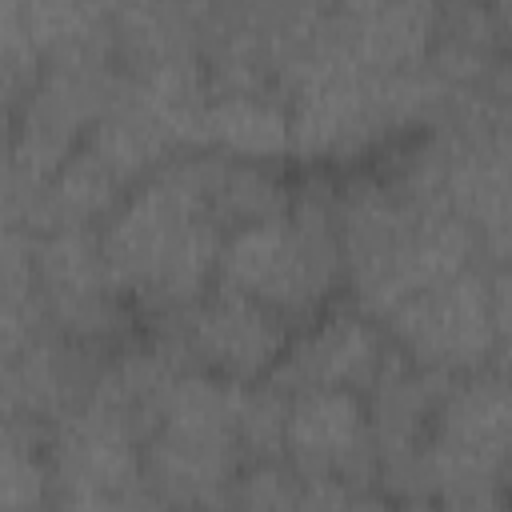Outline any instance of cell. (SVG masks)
I'll return each instance as SVG.
<instances>
[{
  "mask_svg": "<svg viewBox=\"0 0 512 512\" xmlns=\"http://www.w3.org/2000/svg\"><path fill=\"white\" fill-rule=\"evenodd\" d=\"M344 288L352 304L384 320L412 292L484 264L468 224L436 196L408 192L388 172L352 176L336 192Z\"/></svg>",
  "mask_w": 512,
  "mask_h": 512,
  "instance_id": "cell-1",
  "label": "cell"
},
{
  "mask_svg": "<svg viewBox=\"0 0 512 512\" xmlns=\"http://www.w3.org/2000/svg\"><path fill=\"white\" fill-rule=\"evenodd\" d=\"M456 92L460 88L432 60L376 72L316 44L284 92L292 112V160L320 168L356 164L396 136L436 124Z\"/></svg>",
  "mask_w": 512,
  "mask_h": 512,
  "instance_id": "cell-2",
  "label": "cell"
},
{
  "mask_svg": "<svg viewBox=\"0 0 512 512\" xmlns=\"http://www.w3.org/2000/svg\"><path fill=\"white\" fill-rule=\"evenodd\" d=\"M228 228L196 188L188 152L172 156L100 224V248L112 276L148 320L200 300L220 272Z\"/></svg>",
  "mask_w": 512,
  "mask_h": 512,
  "instance_id": "cell-3",
  "label": "cell"
},
{
  "mask_svg": "<svg viewBox=\"0 0 512 512\" xmlns=\"http://www.w3.org/2000/svg\"><path fill=\"white\" fill-rule=\"evenodd\" d=\"M216 280L268 304L292 328L316 320L344 288L336 192L300 188L284 212L228 228Z\"/></svg>",
  "mask_w": 512,
  "mask_h": 512,
  "instance_id": "cell-4",
  "label": "cell"
},
{
  "mask_svg": "<svg viewBox=\"0 0 512 512\" xmlns=\"http://www.w3.org/2000/svg\"><path fill=\"white\" fill-rule=\"evenodd\" d=\"M124 88V68L108 40L60 52L44 64L32 92L12 116L8 172H4V220H20L56 168L80 148L92 124L112 108Z\"/></svg>",
  "mask_w": 512,
  "mask_h": 512,
  "instance_id": "cell-5",
  "label": "cell"
},
{
  "mask_svg": "<svg viewBox=\"0 0 512 512\" xmlns=\"http://www.w3.org/2000/svg\"><path fill=\"white\" fill-rule=\"evenodd\" d=\"M240 384L204 368H180L156 428L144 440V480L156 504L220 508L232 504L240 452Z\"/></svg>",
  "mask_w": 512,
  "mask_h": 512,
  "instance_id": "cell-6",
  "label": "cell"
},
{
  "mask_svg": "<svg viewBox=\"0 0 512 512\" xmlns=\"http://www.w3.org/2000/svg\"><path fill=\"white\" fill-rule=\"evenodd\" d=\"M428 504L496 508L512 500V380L488 364L452 376L420 452Z\"/></svg>",
  "mask_w": 512,
  "mask_h": 512,
  "instance_id": "cell-7",
  "label": "cell"
},
{
  "mask_svg": "<svg viewBox=\"0 0 512 512\" xmlns=\"http://www.w3.org/2000/svg\"><path fill=\"white\" fill-rule=\"evenodd\" d=\"M292 332L296 328L280 312L220 280L188 308L152 320V340H160L184 368H204L236 384L268 380L288 352Z\"/></svg>",
  "mask_w": 512,
  "mask_h": 512,
  "instance_id": "cell-8",
  "label": "cell"
},
{
  "mask_svg": "<svg viewBox=\"0 0 512 512\" xmlns=\"http://www.w3.org/2000/svg\"><path fill=\"white\" fill-rule=\"evenodd\" d=\"M384 328L392 344L428 372L468 376L488 368L500 348L488 264H468L412 292L384 316Z\"/></svg>",
  "mask_w": 512,
  "mask_h": 512,
  "instance_id": "cell-9",
  "label": "cell"
},
{
  "mask_svg": "<svg viewBox=\"0 0 512 512\" xmlns=\"http://www.w3.org/2000/svg\"><path fill=\"white\" fill-rule=\"evenodd\" d=\"M52 508H140L156 504L144 480V436L84 400L48 428Z\"/></svg>",
  "mask_w": 512,
  "mask_h": 512,
  "instance_id": "cell-10",
  "label": "cell"
},
{
  "mask_svg": "<svg viewBox=\"0 0 512 512\" xmlns=\"http://www.w3.org/2000/svg\"><path fill=\"white\" fill-rule=\"evenodd\" d=\"M36 288L56 332L108 352L128 340L136 304L112 276L96 228L36 232Z\"/></svg>",
  "mask_w": 512,
  "mask_h": 512,
  "instance_id": "cell-11",
  "label": "cell"
},
{
  "mask_svg": "<svg viewBox=\"0 0 512 512\" xmlns=\"http://www.w3.org/2000/svg\"><path fill=\"white\" fill-rule=\"evenodd\" d=\"M284 460L300 480H344L380 488V448L368 396L356 388L288 392Z\"/></svg>",
  "mask_w": 512,
  "mask_h": 512,
  "instance_id": "cell-12",
  "label": "cell"
},
{
  "mask_svg": "<svg viewBox=\"0 0 512 512\" xmlns=\"http://www.w3.org/2000/svg\"><path fill=\"white\" fill-rule=\"evenodd\" d=\"M396 344L384 320L368 316L356 304H328L316 320L292 332L288 352L268 376L284 392L296 388H356L372 392V384L392 364Z\"/></svg>",
  "mask_w": 512,
  "mask_h": 512,
  "instance_id": "cell-13",
  "label": "cell"
},
{
  "mask_svg": "<svg viewBox=\"0 0 512 512\" xmlns=\"http://www.w3.org/2000/svg\"><path fill=\"white\" fill-rule=\"evenodd\" d=\"M440 0H332L316 44L376 72L416 68L432 56Z\"/></svg>",
  "mask_w": 512,
  "mask_h": 512,
  "instance_id": "cell-14",
  "label": "cell"
},
{
  "mask_svg": "<svg viewBox=\"0 0 512 512\" xmlns=\"http://www.w3.org/2000/svg\"><path fill=\"white\" fill-rule=\"evenodd\" d=\"M108 32L100 0H0V80L8 112L20 108L52 56L108 40Z\"/></svg>",
  "mask_w": 512,
  "mask_h": 512,
  "instance_id": "cell-15",
  "label": "cell"
},
{
  "mask_svg": "<svg viewBox=\"0 0 512 512\" xmlns=\"http://www.w3.org/2000/svg\"><path fill=\"white\" fill-rule=\"evenodd\" d=\"M104 356H108V348L72 340L64 332H56L52 324L40 328L20 348L0 352L4 416H28V420H40L52 428L64 412H72L76 404L88 400Z\"/></svg>",
  "mask_w": 512,
  "mask_h": 512,
  "instance_id": "cell-16",
  "label": "cell"
},
{
  "mask_svg": "<svg viewBox=\"0 0 512 512\" xmlns=\"http://www.w3.org/2000/svg\"><path fill=\"white\" fill-rule=\"evenodd\" d=\"M200 148H216L224 156L256 164L292 160L288 96L260 88H212L200 124Z\"/></svg>",
  "mask_w": 512,
  "mask_h": 512,
  "instance_id": "cell-17",
  "label": "cell"
},
{
  "mask_svg": "<svg viewBox=\"0 0 512 512\" xmlns=\"http://www.w3.org/2000/svg\"><path fill=\"white\" fill-rule=\"evenodd\" d=\"M0 508L4 512L52 508L48 424L28 420V416H4V432H0Z\"/></svg>",
  "mask_w": 512,
  "mask_h": 512,
  "instance_id": "cell-18",
  "label": "cell"
},
{
  "mask_svg": "<svg viewBox=\"0 0 512 512\" xmlns=\"http://www.w3.org/2000/svg\"><path fill=\"white\" fill-rule=\"evenodd\" d=\"M236 428H240V452H244V464L284 460V436H288V392H284L280 384H272V380L240 384Z\"/></svg>",
  "mask_w": 512,
  "mask_h": 512,
  "instance_id": "cell-19",
  "label": "cell"
},
{
  "mask_svg": "<svg viewBox=\"0 0 512 512\" xmlns=\"http://www.w3.org/2000/svg\"><path fill=\"white\" fill-rule=\"evenodd\" d=\"M488 284H492V308L500 324V340L512 336V252L488 264Z\"/></svg>",
  "mask_w": 512,
  "mask_h": 512,
  "instance_id": "cell-20",
  "label": "cell"
},
{
  "mask_svg": "<svg viewBox=\"0 0 512 512\" xmlns=\"http://www.w3.org/2000/svg\"><path fill=\"white\" fill-rule=\"evenodd\" d=\"M488 4H492L496 24L504 28V36H508V44H512V0H488Z\"/></svg>",
  "mask_w": 512,
  "mask_h": 512,
  "instance_id": "cell-21",
  "label": "cell"
},
{
  "mask_svg": "<svg viewBox=\"0 0 512 512\" xmlns=\"http://www.w3.org/2000/svg\"><path fill=\"white\" fill-rule=\"evenodd\" d=\"M492 364L512 380V336H504V340H500V348H496V360H492Z\"/></svg>",
  "mask_w": 512,
  "mask_h": 512,
  "instance_id": "cell-22",
  "label": "cell"
},
{
  "mask_svg": "<svg viewBox=\"0 0 512 512\" xmlns=\"http://www.w3.org/2000/svg\"><path fill=\"white\" fill-rule=\"evenodd\" d=\"M104 4V12L108 16H116V12H128V8H144V4H156V0H100Z\"/></svg>",
  "mask_w": 512,
  "mask_h": 512,
  "instance_id": "cell-23",
  "label": "cell"
}]
</instances>
